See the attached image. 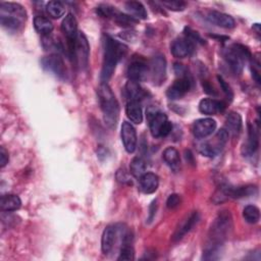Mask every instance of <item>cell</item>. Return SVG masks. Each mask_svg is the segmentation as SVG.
<instances>
[{
    "mask_svg": "<svg viewBox=\"0 0 261 261\" xmlns=\"http://www.w3.org/2000/svg\"><path fill=\"white\" fill-rule=\"evenodd\" d=\"M232 229V217L229 211L222 210L213 220L209 232L208 242L204 251V259H216L220 247Z\"/></svg>",
    "mask_w": 261,
    "mask_h": 261,
    "instance_id": "6da1fadb",
    "label": "cell"
},
{
    "mask_svg": "<svg viewBox=\"0 0 261 261\" xmlns=\"http://www.w3.org/2000/svg\"><path fill=\"white\" fill-rule=\"evenodd\" d=\"M103 45L104 55L100 79L101 83H106L111 79L118 61L125 56L127 52V47L109 36H105Z\"/></svg>",
    "mask_w": 261,
    "mask_h": 261,
    "instance_id": "7a4b0ae2",
    "label": "cell"
},
{
    "mask_svg": "<svg viewBox=\"0 0 261 261\" xmlns=\"http://www.w3.org/2000/svg\"><path fill=\"white\" fill-rule=\"evenodd\" d=\"M97 95L106 124L110 127L115 126L119 116V104L111 88L107 83H101L97 89Z\"/></svg>",
    "mask_w": 261,
    "mask_h": 261,
    "instance_id": "3957f363",
    "label": "cell"
},
{
    "mask_svg": "<svg viewBox=\"0 0 261 261\" xmlns=\"http://www.w3.org/2000/svg\"><path fill=\"white\" fill-rule=\"evenodd\" d=\"M147 119L149 127L154 138H163L168 136L172 130V124L165 113L161 112L154 106L147 109Z\"/></svg>",
    "mask_w": 261,
    "mask_h": 261,
    "instance_id": "277c9868",
    "label": "cell"
},
{
    "mask_svg": "<svg viewBox=\"0 0 261 261\" xmlns=\"http://www.w3.org/2000/svg\"><path fill=\"white\" fill-rule=\"evenodd\" d=\"M223 56L229 68L236 74H240L243 71L246 60L252 58L248 48L240 44H233L226 48L223 51Z\"/></svg>",
    "mask_w": 261,
    "mask_h": 261,
    "instance_id": "5b68a950",
    "label": "cell"
},
{
    "mask_svg": "<svg viewBox=\"0 0 261 261\" xmlns=\"http://www.w3.org/2000/svg\"><path fill=\"white\" fill-rule=\"evenodd\" d=\"M89 54H90V46H89L88 39L84 33L79 32L77 38L73 45L72 51L69 54V57L80 68L86 69L89 63Z\"/></svg>",
    "mask_w": 261,
    "mask_h": 261,
    "instance_id": "8992f818",
    "label": "cell"
},
{
    "mask_svg": "<svg viewBox=\"0 0 261 261\" xmlns=\"http://www.w3.org/2000/svg\"><path fill=\"white\" fill-rule=\"evenodd\" d=\"M228 138H229L228 132L224 127L220 128L216 133L213 141L205 142L202 145H200V147H199L200 153L207 157L216 156L223 149L224 145L228 141Z\"/></svg>",
    "mask_w": 261,
    "mask_h": 261,
    "instance_id": "52a82bcc",
    "label": "cell"
},
{
    "mask_svg": "<svg viewBox=\"0 0 261 261\" xmlns=\"http://www.w3.org/2000/svg\"><path fill=\"white\" fill-rule=\"evenodd\" d=\"M149 74L154 85H161L166 76V60L162 54H156L149 63Z\"/></svg>",
    "mask_w": 261,
    "mask_h": 261,
    "instance_id": "ba28073f",
    "label": "cell"
},
{
    "mask_svg": "<svg viewBox=\"0 0 261 261\" xmlns=\"http://www.w3.org/2000/svg\"><path fill=\"white\" fill-rule=\"evenodd\" d=\"M61 31L66 37L67 40V46H68V54L71 53L73 45L75 43V40L79 35L77 31V21L76 18L72 13L66 14V16L63 18L61 22Z\"/></svg>",
    "mask_w": 261,
    "mask_h": 261,
    "instance_id": "9c48e42d",
    "label": "cell"
},
{
    "mask_svg": "<svg viewBox=\"0 0 261 261\" xmlns=\"http://www.w3.org/2000/svg\"><path fill=\"white\" fill-rule=\"evenodd\" d=\"M41 64L45 70L53 73L59 79H64L66 75V68L63 59L57 54H51L42 58Z\"/></svg>",
    "mask_w": 261,
    "mask_h": 261,
    "instance_id": "30bf717a",
    "label": "cell"
},
{
    "mask_svg": "<svg viewBox=\"0 0 261 261\" xmlns=\"http://www.w3.org/2000/svg\"><path fill=\"white\" fill-rule=\"evenodd\" d=\"M192 81L189 76L178 77L173 84L167 89L166 95L171 100H176L182 98L191 89Z\"/></svg>",
    "mask_w": 261,
    "mask_h": 261,
    "instance_id": "8fae6325",
    "label": "cell"
},
{
    "mask_svg": "<svg viewBox=\"0 0 261 261\" xmlns=\"http://www.w3.org/2000/svg\"><path fill=\"white\" fill-rule=\"evenodd\" d=\"M120 136H121V141L123 143L125 151L127 153H134L137 148L138 139H137L136 129L130 122H127V121L122 122Z\"/></svg>",
    "mask_w": 261,
    "mask_h": 261,
    "instance_id": "7c38bea8",
    "label": "cell"
},
{
    "mask_svg": "<svg viewBox=\"0 0 261 261\" xmlns=\"http://www.w3.org/2000/svg\"><path fill=\"white\" fill-rule=\"evenodd\" d=\"M126 72L128 80L139 83L147 77L149 73V66L142 58L135 59L129 63Z\"/></svg>",
    "mask_w": 261,
    "mask_h": 261,
    "instance_id": "4fadbf2b",
    "label": "cell"
},
{
    "mask_svg": "<svg viewBox=\"0 0 261 261\" xmlns=\"http://www.w3.org/2000/svg\"><path fill=\"white\" fill-rule=\"evenodd\" d=\"M171 54L176 58H185L190 56L195 51V44L187 38L175 39L170 46Z\"/></svg>",
    "mask_w": 261,
    "mask_h": 261,
    "instance_id": "5bb4252c",
    "label": "cell"
},
{
    "mask_svg": "<svg viewBox=\"0 0 261 261\" xmlns=\"http://www.w3.org/2000/svg\"><path fill=\"white\" fill-rule=\"evenodd\" d=\"M200 215L197 211H193L189 216H187L184 220L180 221L178 226L176 227L175 231L172 234V241L177 242L181 240L199 221Z\"/></svg>",
    "mask_w": 261,
    "mask_h": 261,
    "instance_id": "9a60e30c",
    "label": "cell"
},
{
    "mask_svg": "<svg viewBox=\"0 0 261 261\" xmlns=\"http://www.w3.org/2000/svg\"><path fill=\"white\" fill-rule=\"evenodd\" d=\"M216 129V121L212 118H200L193 124V134L197 139L206 138Z\"/></svg>",
    "mask_w": 261,
    "mask_h": 261,
    "instance_id": "2e32d148",
    "label": "cell"
},
{
    "mask_svg": "<svg viewBox=\"0 0 261 261\" xmlns=\"http://www.w3.org/2000/svg\"><path fill=\"white\" fill-rule=\"evenodd\" d=\"M117 234H118L117 225H108L105 227L101 238V249L105 255L109 254L112 251L116 242Z\"/></svg>",
    "mask_w": 261,
    "mask_h": 261,
    "instance_id": "e0dca14e",
    "label": "cell"
},
{
    "mask_svg": "<svg viewBox=\"0 0 261 261\" xmlns=\"http://www.w3.org/2000/svg\"><path fill=\"white\" fill-rule=\"evenodd\" d=\"M0 15H7L16 17L22 21L27 19L25 9L18 3L13 2H1L0 3Z\"/></svg>",
    "mask_w": 261,
    "mask_h": 261,
    "instance_id": "ac0fdd59",
    "label": "cell"
},
{
    "mask_svg": "<svg viewBox=\"0 0 261 261\" xmlns=\"http://www.w3.org/2000/svg\"><path fill=\"white\" fill-rule=\"evenodd\" d=\"M207 19L213 24H216L224 29H232L236 27L234 19L230 15L220 11L210 10L207 14Z\"/></svg>",
    "mask_w": 261,
    "mask_h": 261,
    "instance_id": "d6986e66",
    "label": "cell"
},
{
    "mask_svg": "<svg viewBox=\"0 0 261 261\" xmlns=\"http://www.w3.org/2000/svg\"><path fill=\"white\" fill-rule=\"evenodd\" d=\"M225 109V104L222 101L205 98L202 99L199 103V110L201 113L206 115H213L218 112H223Z\"/></svg>",
    "mask_w": 261,
    "mask_h": 261,
    "instance_id": "ffe728a7",
    "label": "cell"
},
{
    "mask_svg": "<svg viewBox=\"0 0 261 261\" xmlns=\"http://www.w3.org/2000/svg\"><path fill=\"white\" fill-rule=\"evenodd\" d=\"M259 146V137L256 128L251 123H248V139L246 143L243 145L242 152L244 156L253 155Z\"/></svg>",
    "mask_w": 261,
    "mask_h": 261,
    "instance_id": "44dd1931",
    "label": "cell"
},
{
    "mask_svg": "<svg viewBox=\"0 0 261 261\" xmlns=\"http://www.w3.org/2000/svg\"><path fill=\"white\" fill-rule=\"evenodd\" d=\"M140 187L141 190L145 194H152L156 192L159 186V177L157 174L153 172H145L140 178Z\"/></svg>",
    "mask_w": 261,
    "mask_h": 261,
    "instance_id": "7402d4cb",
    "label": "cell"
},
{
    "mask_svg": "<svg viewBox=\"0 0 261 261\" xmlns=\"http://www.w3.org/2000/svg\"><path fill=\"white\" fill-rule=\"evenodd\" d=\"M125 93L128 101L140 102L147 96V92L141 87V85L138 82L130 80L125 85Z\"/></svg>",
    "mask_w": 261,
    "mask_h": 261,
    "instance_id": "603a6c76",
    "label": "cell"
},
{
    "mask_svg": "<svg viewBox=\"0 0 261 261\" xmlns=\"http://www.w3.org/2000/svg\"><path fill=\"white\" fill-rule=\"evenodd\" d=\"M21 206V200L17 195L7 194L3 195L0 200V208L2 211L11 212L19 209Z\"/></svg>",
    "mask_w": 261,
    "mask_h": 261,
    "instance_id": "cb8c5ba5",
    "label": "cell"
},
{
    "mask_svg": "<svg viewBox=\"0 0 261 261\" xmlns=\"http://www.w3.org/2000/svg\"><path fill=\"white\" fill-rule=\"evenodd\" d=\"M125 114L127 118L136 124H140L143 120V111L139 102L128 101L125 106Z\"/></svg>",
    "mask_w": 261,
    "mask_h": 261,
    "instance_id": "d4e9b609",
    "label": "cell"
},
{
    "mask_svg": "<svg viewBox=\"0 0 261 261\" xmlns=\"http://www.w3.org/2000/svg\"><path fill=\"white\" fill-rule=\"evenodd\" d=\"M228 134H231L232 136L239 135V133L242 129V117L238 112H229L226 116L225 121V127H224Z\"/></svg>",
    "mask_w": 261,
    "mask_h": 261,
    "instance_id": "484cf974",
    "label": "cell"
},
{
    "mask_svg": "<svg viewBox=\"0 0 261 261\" xmlns=\"http://www.w3.org/2000/svg\"><path fill=\"white\" fill-rule=\"evenodd\" d=\"M126 11L135 18L138 19H146L147 18V10L145 6L139 1H127L124 4Z\"/></svg>",
    "mask_w": 261,
    "mask_h": 261,
    "instance_id": "4316f807",
    "label": "cell"
},
{
    "mask_svg": "<svg viewBox=\"0 0 261 261\" xmlns=\"http://www.w3.org/2000/svg\"><path fill=\"white\" fill-rule=\"evenodd\" d=\"M34 27L38 33L43 36H48L53 31V24L49 18L43 15H37L34 18Z\"/></svg>",
    "mask_w": 261,
    "mask_h": 261,
    "instance_id": "83f0119b",
    "label": "cell"
},
{
    "mask_svg": "<svg viewBox=\"0 0 261 261\" xmlns=\"http://www.w3.org/2000/svg\"><path fill=\"white\" fill-rule=\"evenodd\" d=\"M46 13L52 18H60L65 13V7L63 3L59 1H49L45 6Z\"/></svg>",
    "mask_w": 261,
    "mask_h": 261,
    "instance_id": "f1b7e54d",
    "label": "cell"
},
{
    "mask_svg": "<svg viewBox=\"0 0 261 261\" xmlns=\"http://www.w3.org/2000/svg\"><path fill=\"white\" fill-rule=\"evenodd\" d=\"M146 162L145 160L142 158V157H135L132 161H130V164H129V171L130 173L137 177V178H140L145 172H146Z\"/></svg>",
    "mask_w": 261,
    "mask_h": 261,
    "instance_id": "f546056e",
    "label": "cell"
},
{
    "mask_svg": "<svg viewBox=\"0 0 261 261\" xmlns=\"http://www.w3.org/2000/svg\"><path fill=\"white\" fill-rule=\"evenodd\" d=\"M0 21L1 24L4 29H6L7 31L10 32H16L18 31L24 21L16 18V17H12V16H7V15H0Z\"/></svg>",
    "mask_w": 261,
    "mask_h": 261,
    "instance_id": "4dcf8cb0",
    "label": "cell"
},
{
    "mask_svg": "<svg viewBox=\"0 0 261 261\" xmlns=\"http://www.w3.org/2000/svg\"><path fill=\"white\" fill-rule=\"evenodd\" d=\"M243 217L248 223H257L260 219V210L255 205H247L243 210Z\"/></svg>",
    "mask_w": 261,
    "mask_h": 261,
    "instance_id": "1f68e13d",
    "label": "cell"
},
{
    "mask_svg": "<svg viewBox=\"0 0 261 261\" xmlns=\"http://www.w3.org/2000/svg\"><path fill=\"white\" fill-rule=\"evenodd\" d=\"M163 159L169 166L175 167L179 163V153L175 148L167 147L163 151Z\"/></svg>",
    "mask_w": 261,
    "mask_h": 261,
    "instance_id": "d6a6232c",
    "label": "cell"
},
{
    "mask_svg": "<svg viewBox=\"0 0 261 261\" xmlns=\"http://www.w3.org/2000/svg\"><path fill=\"white\" fill-rule=\"evenodd\" d=\"M135 259V251L132 246V242H122L119 256L117 260H134Z\"/></svg>",
    "mask_w": 261,
    "mask_h": 261,
    "instance_id": "836d02e7",
    "label": "cell"
},
{
    "mask_svg": "<svg viewBox=\"0 0 261 261\" xmlns=\"http://www.w3.org/2000/svg\"><path fill=\"white\" fill-rule=\"evenodd\" d=\"M113 19L119 24V25H127V27H130L133 24H136L138 22V19L133 17L132 15H128V14H124V13H121L117 10V12L115 13V15L113 16Z\"/></svg>",
    "mask_w": 261,
    "mask_h": 261,
    "instance_id": "e575fe53",
    "label": "cell"
},
{
    "mask_svg": "<svg viewBox=\"0 0 261 261\" xmlns=\"http://www.w3.org/2000/svg\"><path fill=\"white\" fill-rule=\"evenodd\" d=\"M96 12L102 16V17H112L115 15V13L117 12V9L111 5H108V4H102V5H99L97 8H96Z\"/></svg>",
    "mask_w": 261,
    "mask_h": 261,
    "instance_id": "d590c367",
    "label": "cell"
},
{
    "mask_svg": "<svg viewBox=\"0 0 261 261\" xmlns=\"http://www.w3.org/2000/svg\"><path fill=\"white\" fill-rule=\"evenodd\" d=\"M161 4L172 11H182L187 6V3L184 1H163Z\"/></svg>",
    "mask_w": 261,
    "mask_h": 261,
    "instance_id": "8d00e7d4",
    "label": "cell"
},
{
    "mask_svg": "<svg viewBox=\"0 0 261 261\" xmlns=\"http://www.w3.org/2000/svg\"><path fill=\"white\" fill-rule=\"evenodd\" d=\"M180 202H181V198L178 194H171L166 200V206L169 209H174L178 205H180Z\"/></svg>",
    "mask_w": 261,
    "mask_h": 261,
    "instance_id": "74e56055",
    "label": "cell"
},
{
    "mask_svg": "<svg viewBox=\"0 0 261 261\" xmlns=\"http://www.w3.org/2000/svg\"><path fill=\"white\" fill-rule=\"evenodd\" d=\"M185 35H186V38L189 39V40H190L192 43H194V44H195L196 42L201 43V44L204 43L203 40L201 39V37L199 36V34H198L197 32L191 30L190 28H186V29H185Z\"/></svg>",
    "mask_w": 261,
    "mask_h": 261,
    "instance_id": "f35d334b",
    "label": "cell"
},
{
    "mask_svg": "<svg viewBox=\"0 0 261 261\" xmlns=\"http://www.w3.org/2000/svg\"><path fill=\"white\" fill-rule=\"evenodd\" d=\"M217 80H218V82H219V85H220V88L222 89V91H223V93H224V95L227 97V99H229V100H231L232 99V97H233V93H232V90H231V88H230V86L221 77V76H217Z\"/></svg>",
    "mask_w": 261,
    "mask_h": 261,
    "instance_id": "ab89813d",
    "label": "cell"
},
{
    "mask_svg": "<svg viewBox=\"0 0 261 261\" xmlns=\"http://www.w3.org/2000/svg\"><path fill=\"white\" fill-rule=\"evenodd\" d=\"M251 65H252V67H251L252 76H253V79L255 80V82L259 85V84H260V70H259L260 64H259V62L254 61V60H253V57H252V58H251Z\"/></svg>",
    "mask_w": 261,
    "mask_h": 261,
    "instance_id": "60d3db41",
    "label": "cell"
},
{
    "mask_svg": "<svg viewBox=\"0 0 261 261\" xmlns=\"http://www.w3.org/2000/svg\"><path fill=\"white\" fill-rule=\"evenodd\" d=\"M9 160L8 152L5 150L4 147H0V166L4 167Z\"/></svg>",
    "mask_w": 261,
    "mask_h": 261,
    "instance_id": "b9f144b4",
    "label": "cell"
},
{
    "mask_svg": "<svg viewBox=\"0 0 261 261\" xmlns=\"http://www.w3.org/2000/svg\"><path fill=\"white\" fill-rule=\"evenodd\" d=\"M174 71L175 73L179 76V77H185V76H188L187 74V68L180 64V63H175L174 64Z\"/></svg>",
    "mask_w": 261,
    "mask_h": 261,
    "instance_id": "7bdbcfd3",
    "label": "cell"
},
{
    "mask_svg": "<svg viewBox=\"0 0 261 261\" xmlns=\"http://www.w3.org/2000/svg\"><path fill=\"white\" fill-rule=\"evenodd\" d=\"M155 213H156V201H153L150 208H149V218H148L149 221L153 220V218L155 216Z\"/></svg>",
    "mask_w": 261,
    "mask_h": 261,
    "instance_id": "ee69618b",
    "label": "cell"
},
{
    "mask_svg": "<svg viewBox=\"0 0 261 261\" xmlns=\"http://www.w3.org/2000/svg\"><path fill=\"white\" fill-rule=\"evenodd\" d=\"M203 88H204V90H205L206 93L212 94V95H216V92L214 91L213 87L210 86V84H209L208 82H203Z\"/></svg>",
    "mask_w": 261,
    "mask_h": 261,
    "instance_id": "f6af8a7d",
    "label": "cell"
}]
</instances>
